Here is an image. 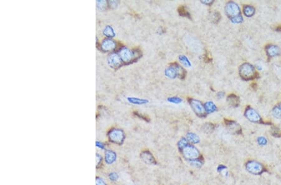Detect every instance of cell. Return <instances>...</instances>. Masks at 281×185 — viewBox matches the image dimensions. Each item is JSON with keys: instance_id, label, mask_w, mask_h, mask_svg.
Returning <instances> with one entry per match:
<instances>
[{"instance_id": "6da1fadb", "label": "cell", "mask_w": 281, "mask_h": 185, "mask_svg": "<svg viewBox=\"0 0 281 185\" xmlns=\"http://www.w3.org/2000/svg\"><path fill=\"white\" fill-rule=\"evenodd\" d=\"M239 74L241 77L245 81H250L256 78L258 76L254 67L249 64L244 63L239 67Z\"/></svg>"}, {"instance_id": "7a4b0ae2", "label": "cell", "mask_w": 281, "mask_h": 185, "mask_svg": "<svg viewBox=\"0 0 281 185\" xmlns=\"http://www.w3.org/2000/svg\"><path fill=\"white\" fill-rule=\"evenodd\" d=\"M245 169L254 175H260L267 171L266 168L260 163L255 160H249L245 163Z\"/></svg>"}, {"instance_id": "3957f363", "label": "cell", "mask_w": 281, "mask_h": 185, "mask_svg": "<svg viewBox=\"0 0 281 185\" xmlns=\"http://www.w3.org/2000/svg\"><path fill=\"white\" fill-rule=\"evenodd\" d=\"M181 153L183 157L189 161L199 159L201 156L199 150L194 145L190 144H188L181 150Z\"/></svg>"}, {"instance_id": "277c9868", "label": "cell", "mask_w": 281, "mask_h": 185, "mask_svg": "<svg viewBox=\"0 0 281 185\" xmlns=\"http://www.w3.org/2000/svg\"><path fill=\"white\" fill-rule=\"evenodd\" d=\"M189 102L192 109L198 116L200 117H204L206 116L207 113L205 110L204 106L202 105L199 100L191 99L189 100Z\"/></svg>"}, {"instance_id": "5b68a950", "label": "cell", "mask_w": 281, "mask_h": 185, "mask_svg": "<svg viewBox=\"0 0 281 185\" xmlns=\"http://www.w3.org/2000/svg\"><path fill=\"white\" fill-rule=\"evenodd\" d=\"M245 116L249 121L252 122L267 124L266 123L263 122L262 118L259 115V113L250 106H247V108L245 109Z\"/></svg>"}, {"instance_id": "8992f818", "label": "cell", "mask_w": 281, "mask_h": 185, "mask_svg": "<svg viewBox=\"0 0 281 185\" xmlns=\"http://www.w3.org/2000/svg\"><path fill=\"white\" fill-rule=\"evenodd\" d=\"M226 13L231 18L241 15V11L239 6L233 2H229L226 6Z\"/></svg>"}, {"instance_id": "52a82bcc", "label": "cell", "mask_w": 281, "mask_h": 185, "mask_svg": "<svg viewBox=\"0 0 281 185\" xmlns=\"http://www.w3.org/2000/svg\"><path fill=\"white\" fill-rule=\"evenodd\" d=\"M109 140L113 143L120 145L123 142L125 136L124 132L122 130L114 129L109 132Z\"/></svg>"}, {"instance_id": "ba28073f", "label": "cell", "mask_w": 281, "mask_h": 185, "mask_svg": "<svg viewBox=\"0 0 281 185\" xmlns=\"http://www.w3.org/2000/svg\"><path fill=\"white\" fill-rule=\"evenodd\" d=\"M225 123L229 131L233 134H241L242 132V128L239 124L234 120H226Z\"/></svg>"}, {"instance_id": "9c48e42d", "label": "cell", "mask_w": 281, "mask_h": 185, "mask_svg": "<svg viewBox=\"0 0 281 185\" xmlns=\"http://www.w3.org/2000/svg\"><path fill=\"white\" fill-rule=\"evenodd\" d=\"M140 158L143 161L148 164H156V161L153 154L149 151H145L140 154Z\"/></svg>"}, {"instance_id": "30bf717a", "label": "cell", "mask_w": 281, "mask_h": 185, "mask_svg": "<svg viewBox=\"0 0 281 185\" xmlns=\"http://www.w3.org/2000/svg\"><path fill=\"white\" fill-rule=\"evenodd\" d=\"M265 50H266V53L267 54V56L270 58H272L276 56H278L280 54V49L279 48L275 45H272V44H270V45H267L265 47Z\"/></svg>"}, {"instance_id": "8fae6325", "label": "cell", "mask_w": 281, "mask_h": 185, "mask_svg": "<svg viewBox=\"0 0 281 185\" xmlns=\"http://www.w3.org/2000/svg\"><path fill=\"white\" fill-rule=\"evenodd\" d=\"M165 75L166 77L170 79H175L176 77H178L177 70L174 63L165 70Z\"/></svg>"}, {"instance_id": "7c38bea8", "label": "cell", "mask_w": 281, "mask_h": 185, "mask_svg": "<svg viewBox=\"0 0 281 185\" xmlns=\"http://www.w3.org/2000/svg\"><path fill=\"white\" fill-rule=\"evenodd\" d=\"M227 101L231 106L234 107H237L240 104L239 98L234 94H230L227 98Z\"/></svg>"}, {"instance_id": "4fadbf2b", "label": "cell", "mask_w": 281, "mask_h": 185, "mask_svg": "<svg viewBox=\"0 0 281 185\" xmlns=\"http://www.w3.org/2000/svg\"><path fill=\"white\" fill-rule=\"evenodd\" d=\"M116 153L111 151L107 150L105 153V161L107 164H112L116 161Z\"/></svg>"}, {"instance_id": "5bb4252c", "label": "cell", "mask_w": 281, "mask_h": 185, "mask_svg": "<svg viewBox=\"0 0 281 185\" xmlns=\"http://www.w3.org/2000/svg\"><path fill=\"white\" fill-rule=\"evenodd\" d=\"M186 138L188 140L189 143H191L193 144H197L200 141V138L198 136V135L191 132H189L187 133Z\"/></svg>"}, {"instance_id": "9a60e30c", "label": "cell", "mask_w": 281, "mask_h": 185, "mask_svg": "<svg viewBox=\"0 0 281 185\" xmlns=\"http://www.w3.org/2000/svg\"><path fill=\"white\" fill-rule=\"evenodd\" d=\"M121 56L122 57V59L124 61H130L132 56H134L132 53L127 49H123L122 51L121 52Z\"/></svg>"}, {"instance_id": "2e32d148", "label": "cell", "mask_w": 281, "mask_h": 185, "mask_svg": "<svg viewBox=\"0 0 281 185\" xmlns=\"http://www.w3.org/2000/svg\"><path fill=\"white\" fill-rule=\"evenodd\" d=\"M204 109L207 113H212L217 110V107L212 102H207L204 104Z\"/></svg>"}, {"instance_id": "e0dca14e", "label": "cell", "mask_w": 281, "mask_h": 185, "mask_svg": "<svg viewBox=\"0 0 281 185\" xmlns=\"http://www.w3.org/2000/svg\"><path fill=\"white\" fill-rule=\"evenodd\" d=\"M243 12L246 16L250 17L254 15L255 8L250 5H245L243 8Z\"/></svg>"}, {"instance_id": "ac0fdd59", "label": "cell", "mask_w": 281, "mask_h": 185, "mask_svg": "<svg viewBox=\"0 0 281 185\" xmlns=\"http://www.w3.org/2000/svg\"><path fill=\"white\" fill-rule=\"evenodd\" d=\"M176 70H177V72H178V77H179L180 79H184V77L186 76V71L183 69V67H181L180 65H179L178 63H174Z\"/></svg>"}, {"instance_id": "d6986e66", "label": "cell", "mask_w": 281, "mask_h": 185, "mask_svg": "<svg viewBox=\"0 0 281 185\" xmlns=\"http://www.w3.org/2000/svg\"><path fill=\"white\" fill-rule=\"evenodd\" d=\"M202 129L203 132L207 133H210L212 132L214 130V125L211 123H206L203 125Z\"/></svg>"}, {"instance_id": "ffe728a7", "label": "cell", "mask_w": 281, "mask_h": 185, "mask_svg": "<svg viewBox=\"0 0 281 185\" xmlns=\"http://www.w3.org/2000/svg\"><path fill=\"white\" fill-rule=\"evenodd\" d=\"M272 114L275 117L277 118H281V103L274 107L272 110Z\"/></svg>"}, {"instance_id": "44dd1931", "label": "cell", "mask_w": 281, "mask_h": 185, "mask_svg": "<svg viewBox=\"0 0 281 185\" xmlns=\"http://www.w3.org/2000/svg\"><path fill=\"white\" fill-rule=\"evenodd\" d=\"M178 13L179 14L180 16H184V17H188L189 18H191V15L189 13V12L187 10V9L183 7V6H181L179 8H178Z\"/></svg>"}, {"instance_id": "7402d4cb", "label": "cell", "mask_w": 281, "mask_h": 185, "mask_svg": "<svg viewBox=\"0 0 281 185\" xmlns=\"http://www.w3.org/2000/svg\"><path fill=\"white\" fill-rule=\"evenodd\" d=\"M179 61L181 62V64H183L184 66L188 67H190L191 66V64L186 56H185L184 55L180 56L179 57Z\"/></svg>"}, {"instance_id": "603a6c76", "label": "cell", "mask_w": 281, "mask_h": 185, "mask_svg": "<svg viewBox=\"0 0 281 185\" xmlns=\"http://www.w3.org/2000/svg\"><path fill=\"white\" fill-rule=\"evenodd\" d=\"M189 143L188 140L186 138H182L178 143V148L181 151L185 146H186Z\"/></svg>"}, {"instance_id": "cb8c5ba5", "label": "cell", "mask_w": 281, "mask_h": 185, "mask_svg": "<svg viewBox=\"0 0 281 185\" xmlns=\"http://www.w3.org/2000/svg\"><path fill=\"white\" fill-rule=\"evenodd\" d=\"M190 164L194 167L196 168H199L201 166H202V164H203V160H201L200 158L197 159V160H194L193 161H190Z\"/></svg>"}, {"instance_id": "d4e9b609", "label": "cell", "mask_w": 281, "mask_h": 185, "mask_svg": "<svg viewBox=\"0 0 281 185\" xmlns=\"http://www.w3.org/2000/svg\"><path fill=\"white\" fill-rule=\"evenodd\" d=\"M221 17L220 14H219L218 12H215L212 13V15H211V20H212V21H213V22L215 23L219 22V20H221Z\"/></svg>"}, {"instance_id": "484cf974", "label": "cell", "mask_w": 281, "mask_h": 185, "mask_svg": "<svg viewBox=\"0 0 281 185\" xmlns=\"http://www.w3.org/2000/svg\"><path fill=\"white\" fill-rule=\"evenodd\" d=\"M129 100H130L129 101L131 102L132 103L136 104H144L148 102V101L147 100H143V99H139L131 98V99H129Z\"/></svg>"}, {"instance_id": "4316f807", "label": "cell", "mask_w": 281, "mask_h": 185, "mask_svg": "<svg viewBox=\"0 0 281 185\" xmlns=\"http://www.w3.org/2000/svg\"><path fill=\"white\" fill-rule=\"evenodd\" d=\"M271 133L273 135V136H277V137L281 136V132L277 127H273L271 130Z\"/></svg>"}, {"instance_id": "83f0119b", "label": "cell", "mask_w": 281, "mask_h": 185, "mask_svg": "<svg viewBox=\"0 0 281 185\" xmlns=\"http://www.w3.org/2000/svg\"><path fill=\"white\" fill-rule=\"evenodd\" d=\"M168 100L170 102L174 103V104H180L182 102V99L178 97H172L168 98Z\"/></svg>"}, {"instance_id": "f1b7e54d", "label": "cell", "mask_w": 281, "mask_h": 185, "mask_svg": "<svg viewBox=\"0 0 281 185\" xmlns=\"http://www.w3.org/2000/svg\"><path fill=\"white\" fill-rule=\"evenodd\" d=\"M231 20L234 23H241L243 19H242V17L241 15H239V16H237L236 17L231 18Z\"/></svg>"}, {"instance_id": "f546056e", "label": "cell", "mask_w": 281, "mask_h": 185, "mask_svg": "<svg viewBox=\"0 0 281 185\" xmlns=\"http://www.w3.org/2000/svg\"><path fill=\"white\" fill-rule=\"evenodd\" d=\"M257 141L260 145H265L267 144V140L264 137H259L257 140Z\"/></svg>"}, {"instance_id": "4dcf8cb0", "label": "cell", "mask_w": 281, "mask_h": 185, "mask_svg": "<svg viewBox=\"0 0 281 185\" xmlns=\"http://www.w3.org/2000/svg\"><path fill=\"white\" fill-rule=\"evenodd\" d=\"M109 179L111 181H116L118 179V175L116 173H112L109 176Z\"/></svg>"}, {"instance_id": "1f68e13d", "label": "cell", "mask_w": 281, "mask_h": 185, "mask_svg": "<svg viewBox=\"0 0 281 185\" xmlns=\"http://www.w3.org/2000/svg\"><path fill=\"white\" fill-rule=\"evenodd\" d=\"M96 185H106V184L105 183V182L104 181L103 179L99 178H96Z\"/></svg>"}, {"instance_id": "d6a6232c", "label": "cell", "mask_w": 281, "mask_h": 185, "mask_svg": "<svg viewBox=\"0 0 281 185\" xmlns=\"http://www.w3.org/2000/svg\"><path fill=\"white\" fill-rule=\"evenodd\" d=\"M226 168H227V167L225 166L224 165H223V164H220V165L218 166V168H217V171H218L219 172H221V171H222L223 170L226 169Z\"/></svg>"}, {"instance_id": "836d02e7", "label": "cell", "mask_w": 281, "mask_h": 185, "mask_svg": "<svg viewBox=\"0 0 281 185\" xmlns=\"http://www.w3.org/2000/svg\"><path fill=\"white\" fill-rule=\"evenodd\" d=\"M201 2L202 3L206 5H211L214 2V1H209H209H202Z\"/></svg>"}, {"instance_id": "e575fe53", "label": "cell", "mask_w": 281, "mask_h": 185, "mask_svg": "<svg viewBox=\"0 0 281 185\" xmlns=\"http://www.w3.org/2000/svg\"><path fill=\"white\" fill-rule=\"evenodd\" d=\"M101 157L100 156V155H98V154H97L96 155V163L98 164H99V163L101 162Z\"/></svg>"}, {"instance_id": "d590c367", "label": "cell", "mask_w": 281, "mask_h": 185, "mask_svg": "<svg viewBox=\"0 0 281 185\" xmlns=\"http://www.w3.org/2000/svg\"><path fill=\"white\" fill-rule=\"evenodd\" d=\"M224 93L222 92H219V93L217 94V97H218L219 99L222 98V97H224Z\"/></svg>"}, {"instance_id": "8d00e7d4", "label": "cell", "mask_w": 281, "mask_h": 185, "mask_svg": "<svg viewBox=\"0 0 281 185\" xmlns=\"http://www.w3.org/2000/svg\"><path fill=\"white\" fill-rule=\"evenodd\" d=\"M96 146H98V147H99V148H101V149H103V148H104V145H103V144H102V143H99V142H97V143H96Z\"/></svg>"}, {"instance_id": "74e56055", "label": "cell", "mask_w": 281, "mask_h": 185, "mask_svg": "<svg viewBox=\"0 0 281 185\" xmlns=\"http://www.w3.org/2000/svg\"><path fill=\"white\" fill-rule=\"evenodd\" d=\"M276 30H277L278 31H281V26H280L279 27L277 28H276Z\"/></svg>"}]
</instances>
